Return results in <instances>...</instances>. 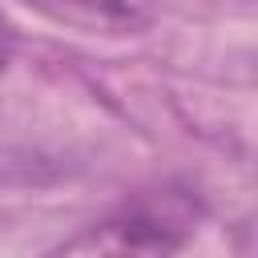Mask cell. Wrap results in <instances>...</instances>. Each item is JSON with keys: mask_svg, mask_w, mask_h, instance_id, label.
Instances as JSON below:
<instances>
[{"mask_svg": "<svg viewBox=\"0 0 258 258\" xmlns=\"http://www.w3.org/2000/svg\"><path fill=\"white\" fill-rule=\"evenodd\" d=\"M20 4L89 36H137L157 20L153 0H20Z\"/></svg>", "mask_w": 258, "mask_h": 258, "instance_id": "6da1fadb", "label": "cell"}, {"mask_svg": "<svg viewBox=\"0 0 258 258\" xmlns=\"http://www.w3.org/2000/svg\"><path fill=\"white\" fill-rule=\"evenodd\" d=\"M181 242H185V226L169 222L165 214H157L149 206H133L121 218L105 222L101 234L93 230L89 238L69 242V250H85V246H97V250H177Z\"/></svg>", "mask_w": 258, "mask_h": 258, "instance_id": "7a4b0ae2", "label": "cell"}]
</instances>
